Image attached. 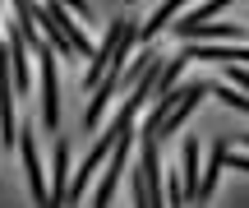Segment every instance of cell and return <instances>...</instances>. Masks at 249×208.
Returning a JSON list of instances; mask_svg holds the SVG:
<instances>
[{"mask_svg": "<svg viewBox=\"0 0 249 208\" xmlns=\"http://www.w3.org/2000/svg\"><path fill=\"white\" fill-rule=\"evenodd\" d=\"M139 28H143V23H134V19H116V23L107 28V37L97 42V51L88 56V70H83V88H88V93L97 88L107 74H124V65H129L134 46L143 42Z\"/></svg>", "mask_w": 249, "mask_h": 208, "instance_id": "6da1fadb", "label": "cell"}, {"mask_svg": "<svg viewBox=\"0 0 249 208\" xmlns=\"http://www.w3.org/2000/svg\"><path fill=\"white\" fill-rule=\"evenodd\" d=\"M134 139H139V130H124V134L116 139V148H111V157H107V167H102L97 185H92V204H97V208L116 204V185H120V176H124V162H129Z\"/></svg>", "mask_w": 249, "mask_h": 208, "instance_id": "7a4b0ae2", "label": "cell"}, {"mask_svg": "<svg viewBox=\"0 0 249 208\" xmlns=\"http://www.w3.org/2000/svg\"><path fill=\"white\" fill-rule=\"evenodd\" d=\"M116 139H120V130H116V125L97 130V139H92L88 157H83V162H79V171H74V181H70V204L79 199L83 190H88V181H97V171H102V162H107V157H111V148H116Z\"/></svg>", "mask_w": 249, "mask_h": 208, "instance_id": "3957f363", "label": "cell"}, {"mask_svg": "<svg viewBox=\"0 0 249 208\" xmlns=\"http://www.w3.org/2000/svg\"><path fill=\"white\" fill-rule=\"evenodd\" d=\"M37 93H42V125L60 130V74H55V51L37 56Z\"/></svg>", "mask_w": 249, "mask_h": 208, "instance_id": "277c9868", "label": "cell"}, {"mask_svg": "<svg viewBox=\"0 0 249 208\" xmlns=\"http://www.w3.org/2000/svg\"><path fill=\"white\" fill-rule=\"evenodd\" d=\"M208 93H213V83H208V79H185V97H180L176 111H171V116L157 125V139H161V144H166L171 134H180V130H185V120L198 111V102H203Z\"/></svg>", "mask_w": 249, "mask_h": 208, "instance_id": "5b68a950", "label": "cell"}, {"mask_svg": "<svg viewBox=\"0 0 249 208\" xmlns=\"http://www.w3.org/2000/svg\"><path fill=\"white\" fill-rule=\"evenodd\" d=\"M18 157H23V171H28V190H33V204H51V190H46V171H42V157H37V134L33 130H18Z\"/></svg>", "mask_w": 249, "mask_h": 208, "instance_id": "8992f818", "label": "cell"}, {"mask_svg": "<svg viewBox=\"0 0 249 208\" xmlns=\"http://www.w3.org/2000/svg\"><path fill=\"white\" fill-rule=\"evenodd\" d=\"M157 157H161V139L139 130V171H143V181H148V190H152V204H166L161 199V162Z\"/></svg>", "mask_w": 249, "mask_h": 208, "instance_id": "52a82bcc", "label": "cell"}, {"mask_svg": "<svg viewBox=\"0 0 249 208\" xmlns=\"http://www.w3.org/2000/svg\"><path fill=\"white\" fill-rule=\"evenodd\" d=\"M42 9H46V14H51V23L60 28V33L70 37V42H74V51H79V56H92V51H97V46L88 42V33H83V28H79V14H74V9H65L60 0H46Z\"/></svg>", "mask_w": 249, "mask_h": 208, "instance_id": "ba28073f", "label": "cell"}, {"mask_svg": "<svg viewBox=\"0 0 249 208\" xmlns=\"http://www.w3.org/2000/svg\"><path fill=\"white\" fill-rule=\"evenodd\" d=\"M226 153H231V144H226V139H213V144H208V157H203V181H198V199H194V204H208V199L217 194V181H222Z\"/></svg>", "mask_w": 249, "mask_h": 208, "instance_id": "9c48e42d", "label": "cell"}, {"mask_svg": "<svg viewBox=\"0 0 249 208\" xmlns=\"http://www.w3.org/2000/svg\"><path fill=\"white\" fill-rule=\"evenodd\" d=\"M120 93V74H107V79L92 88V97H88V111H83V130L88 134H97L102 130V116H107V107H111V97Z\"/></svg>", "mask_w": 249, "mask_h": 208, "instance_id": "30bf717a", "label": "cell"}, {"mask_svg": "<svg viewBox=\"0 0 249 208\" xmlns=\"http://www.w3.org/2000/svg\"><path fill=\"white\" fill-rule=\"evenodd\" d=\"M189 5H198V0H161V5L152 9L148 19H143L139 37H143V42H152V37H161V33H166L171 23H176V14H180V9H189Z\"/></svg>", "mask_w": 249, "mask_h": 208, "instance_id": "8fae6325", "label": "cell"}, {"mask_svg": "<svg viewBox=\"0 0 249 208\" xmlns=\"http://www.w3.org/2000/svg\"><path fill=\"white\" fill-rule=\"evenodd\" d=\"M231 5H235V0H198V5H194V14L176 19V23H171V28H176V37H180V42H185V37L194 33L198 23H213V19H217V14H226V9H231Z\"/></svg>", "mask_w": 249, "mask_h": 208, "instance_id": "7c38bea8", "label": "cell"}, {"mask_svg": "<svg viewBox=\"0 0 249 208\" xmlns=\"http://www.w3.org/2000/svg\"><path fill=\"white\" fill-rule=\"evenodd\" d=\"M51 204H70V148L55 144L51 157Z\"/></svg>", "mask_w": 249, "mask_h": 208, "instance_id": "4fadbf2b", "label": "cell"}, {"mask_svg": "<svg viewBox=\"0 0 249 208\" xmlns=\"http://www.w3.org/2000/svg\"><path fill=\"white\" fill-rule=\"evenodd\" d=\"M245 37L249 33H245L240 23H217V19H213V23H198L185 42H245Z\"/></svg>", "mask_w": 249, "mask_h": 208, "instance_id": "5bb4252c", "label": "cell"}, {"mask_svg": "<svg viewBox=\"0 0 249 208\" xmlns=\"http://www.w3.org/2000/svg\"><path fill=\"white\" fill-rule=\"evenodd\" d=\"M157 60H161V56H157V46H139V51L129 56V65H124V74H120V88H134V83H139V79H143V74H148Z\"/></svg>", "mask_w": 249, "mask_h": 208, "instance_id": "9a60e30c", "label": "cell"}, {"mask_svg": "<svg viewBox=\"0 0 249 208\" xmlns=\"http://www.w3.org/2000/svg\"><path fill=\"white\" fill-rule=\"evenodd\" d=\"M180 176H185V190H189V199H198V181H203V176H198V139L194 134H185V148H180Z\"/></svg>", "mask_w": 249, "mask_h": 208, "instance_id": "2e32d148", "label": "cell"}, {"mask_svg": "<svg viewBox=\"0 0 249 208\" xmlns=\"http://www.w3.org/2000/svg\"><path fill=\"white\" fill-rule=\"evenodd\" d=\"M213 97H217V102H226L231 111H245V116H249V97H245V93H235V83H231V79H226V83H213Z\"/></svg>", "mask_w": 249, "mask_h": 208, "instance_id": "e0dca14e", "label": "cell"}, {"mask_svg": "<svg viewBox=\"0 0 249 208\" xmlns=\"http://www.w3.org/2000/svg\"><path fill=\"white\" fill-rule=\"evenodd\" d=\"M60 5H65V9H74V14H79L83 23H92V19H97V14H92V5H88V0H60Z\"/></svg>", "mask_w": 249, "mask_h": 208, "instance_id": "ac0fdd59", "label": "cell"}, {"mask_svg": "<svg viewBox=\"0 0 249 208\" xmlns=\"http://www.w3.org/2000/svg\"><path fill=\"white\" fill-rule=\"evenodd\" d=\"M0 153H5V134H0Z\"/></svg>", "mask_w": 249, "mask_h": 208, "instance_id": "d6986e66", "label": "cell"}, {"mask_svg": "<svg viewBox=\"0 0 249 208\" xmlns=\"http://www.w3.org/2000/svg\"><path fill=\"white\" fill-rule=\"evenodd\" d=\"M245 148H249V134H245Z\"/></svg>", "mask_w": 249, "mask_h": 208, "instance_id": "ffe728a7", "label": "cell"}]
</instances>
